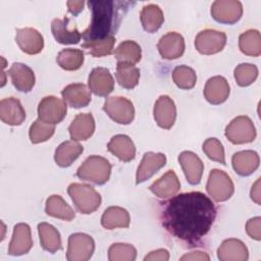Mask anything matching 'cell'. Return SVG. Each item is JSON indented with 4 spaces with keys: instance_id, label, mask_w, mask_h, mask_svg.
<instances>
[{
    "instance_id": "obj_1",
    "label": "cell",
    "mask_w": 261,
    "mask_h": 261,
    "mask_svg": "<svg viewBox=\"0 0 261 261\" xmlns=\"http://www.w3.org/2000/svg\"><path fill=\"white\" fill-rule=\"evenodd\" d=\"M215 217L216 208L210 198L201 192H189L165 203L161 222L173 237L195 243L208 233Z\"/></svg>"
},
{
    "instance_id": "obj_2",
    "label": "cell",
    "mask_w": 261,
    "mask_h": 261,
    "mask_svg": "<svg viewBox=\"0 0 261 261\" xmlns=\"http://www.w3.org/2000/svg\"><path fill=\"white\" fill-rule=\"evenodd\" d=\"M92 10L90 25L82 34L84 43H93L111 36L114 24L117 23L115 3L110 0H91L88 2Z\"/></svg>"
},
{
    "instance_id": "obj_3",
    "label": "cell",
    "mask_w": 261,
    "mask_h": 261,
    "mask_svg": "<svg viewBox=\"0 0 261 261\" xmlns=\"http://www.w3.org/2000/svg\"><path fill=\"white\" fill-rule=\"evenodd\" d=\"M76 209L83 214H90L96 211L101 204L100 194L90 185L70 184L67 189Z\"/></svg>"
},
{
    "instance_id": "obj_4",
    "label": "cell",
    "mask_w": 261,
    "mask_h": 261,
    "mask_svg": "<svg viewBox=\"0 0 261 261\" xmlns=\"http://www.w3.org/2000/svg\"><path fill=\"white\" fill-rule=\"evenodd\" d=\"M111 164L101 156L93 155L88 157L76 171L77 177L96 185L105 184L110 176Z\"/></svg>"
},
{
    "instance_id": "obj_5",
    "label": "cell",
    "mask_w": 261,
    "mask_h": 261,
    "mask_svg": "<svg viewBox=\"0 0 261 261\" xmlns=\"http://www.w3.org/2000/svg\"><path fill=\"white\" fill-rule=\"evenodd\" d=\"M206 190L214 201L223 202L232 196L234 187L228 174L215 168L212 169L209 173Z\"/></svg>"
},
{
    "instance_id": "obj_6",
    "label": "cell",
    "mask_w": 261,
    "mask_h": 261,
    "mask_svg": "<svg viewBox=\"0 0 261 261\" xmlns=\"http://www.w3.org/2000/svg\"><path fill=\"white\" fill-rule=\"evenodd\" d=\"M225 137L237 145L251 143L256 138V128L248 116L241 115L233 118L226 126Z\"/></svg>"
},
{
    "instance_id": "obj_7",
    "label": "cell",
    "mask_w": 261,
    "mask_h": 261,
    "mask_svg": "<svg viewBox=\"0 0 261 261\" xmlns=\"http://www.w3.org/2000/svg\"><path fill=\"white\" fill-rule=\"evenodd\" d=\"M95 250L93 238L87 233L75 232L68 238L66 258L68 261H87Z\"/></svg>"
},
{
    "instance_id": "obj_8",
    "label": "cell",
    "mask_w": 261,
    "mask_h": 261,
    "mask_svg": "<svg viewBox=\"0 0 261 261\" xmlns=\"http://www.w3.org/2000/svg\"><path fill=\"white\" fill-rule=\"evenodd\" d=\"M103 110L112 120L120 124H128L135 117L134 105L124 97L113 96L107 98L104 103Z\"/></svg>"
},
{
    "instance_id": "obj_9",
    "label": "cell",
    "mask_w": 261,
    "mask_h": 261,
    "mask_svg": "<svg viewBox=\"0 0 261 261\" xmlns=\"http://www.w3.org/2000/svg\"><path fill=\"white\" fill-rule=\"evenodd\" d=\"M66 112V103L55 96L44 97L38 106L39 119L50 124L60 122L65 117Z\"/></svg>"
},
{
    "instance_id": "obj_10",
    "label": "cell",
    "mask_w": 261,
    "mask_h": 261,
    "mask_svg": "<svg viewBox=\"0 0 261 261\" xmlns=\"http://www.w3.org/2000/svg\"><path fill=\"white\" fill-rule=\"evenodd\" d=\"M226 44V35L215 30L201 31L195 39V47L205 55H211L220 52Z\"/></svg>"
},
{
    "instance_id": "obj_11",
    "label": "cell",
    "mask_w": 261,
    "mask_h": 261,
    "mask_svg": "<svg viewBox=\"0 0 261 261\" xmlns=\"http://www.w3.org/2000/svg\"><path fill=\"white\" fill-rule=\"evenodd\" d=\"M243 14V5L238 0H217L211 6L212 17L221 23H236Z\"/></svg>"
},
{
    "instance_id": "obj_12",
    "label": "cell",
    "mask_w": 261,
    "mask_h": 261,
    "mask_svg": "<svg viewBox=\"0 0 261 261\" xmlns=\"http://www.w3.org/2000/svg\"><path fill=\"white\" fill-rule=\"evenodd\" d=\"M154 119L157 124L165 129H169L176 118V107L173 100L166 96H160L154 105Z\"/></svg>"
},
{
    "instance_id": "obj_13",
    "label": "cell",
    "mask_w": 261,
    "mask_h": 261,
    "mask_svg": "<svg viewBox=\"0 0 261 261\" xmlns=\"http://www.w3.org/2000/svg\"><path fill=\"white\" fill-rule=\"evenodd\" d=\"M89 89L97 96L106 97L114 89V80L105 67L94 68L88 79Z\"/></svg>"
},
{
    "instance_id": "obj_14",
    "label": "cell",
    "mask_w": 261,
    "mask_h": 261,
    "mask_svg": "<svg viewBox=\"0 0 261 261\" xmlns=\"http://www.w3.org/2000/svg\"><path fill=\"white\" fill-rule=\"evenodd\" d=\"M162 58L172 60L180 57L185 51V40L175 32H169L162 36L157 45Z\"/></svg>"
},
{
    "instance_id": "obj_15",
    "label": "cell",
    "mask_w": 261,
    "mask_h": 261,
    "mask_svg": "<svg viewBox=\"0 0 261 261\" xmlns=\"http://www.w3.org/2000/svg\"><path fill=\"white\" fill-rule=\"evenodd\" d=\"M166 163V157L163 153L147 152L144 154L136 174V182L141 184L149 179Z\"/></svg>"
},
{
    "instance_id": "obj_16",
    "label": "cell",
    "mask_w": 261,
    "mask_h": 261,
    "mask_svg": "<svg viewBox=\"0 0 261 261\" xmlns=\"http://www.w3.org/2000/svg\"><path fill=\"white\" fill-rule=\"evenodd\" d=\"M32 247L33 240L30 226L27 223H17L13 228L8 254L12 256H20L27 254Z\"/></svg>"
},
{
    "instance_id": "obj_17",
    "label": "cell",
    "mask_w": 261,
    "mask_h": 261,
    "mask_svg": "<svg viewBox=\"0 0 261 261\" xmlns=\"http://www.w3.org/2000/svg\"><path fill=\"white\" fill-rule=\"evenodd\" d=\"M15 41L21 51L30 55L40 53L44 47V40L42 35L33 28L17 29Z\"/></svg>"
},
{
    "instance_id": "obj_18",
    "label": "cell",
    "mask_w": 261,
    "mask_h": 261,
    "mask_svg": "<svg viewBox=\"0 0 261 261\" xmlns=\"http://www.w3.org/2000/svg\"><path fill=\"white\" fill-rule=\"evenodd\" d=\"M178 162L185 172L186 178L191 185H198L204 170L202 160L191 151H184L178 156Z\"/></svg>"
},
{
    "instance_id": "obj_19",
    "label": "cell",
    "mask_w": 261,
    "mask_h": 261,
    "mask_svg": "<svg viewBox=\"0 0 261 261\" xmlns=\"http://www.w3.org/2000/svg\"><path fill=\"white\" fill-rule=\"evenodd\" d=\"M229 85L227 81L220 75L210 77L204 88V96L206 100L214 105L221 104L229 96Z\"/></svg>"
},
{
    "instance_id": "obj_20",
    "label": "cell",
    "mask_w": 261,
    "mask_h": 261,
    "mask_svg": "<svg viewBox=\"0 0 261 261\" xmlns=\"http://www.w3.org/2000/svg\"><path fill=\"white\" fill-rule=\"evenodd\" d=\"M0 118L9 125H19L25 119V111L19 100L9 97L0 102Z\"/></svg>"
},
{
    "instance_id": "obj_21",
    "label": "cell",
    "mask_w": 261,
    "mask_h": 261,
    "mask_svg": "<svg viewBox=\"0 0 261 261\" xmlns=\"http://www.w3.org/2000/svg\"><path fill=\"white\" fill-rule=\"evenodd\" d=\"M217 257L220 261H246L249 258V252L242 241L228 239L219 246Z\"/></svg>"
},
{
    "instance_id": "obj_22",
    "label": "cell",
    "mask_w": 261,
    "mask_h": 261,
    "mask_svg": "<svg viewBox=\"0 0 261 261\" xmlns=\"http://www.w3.org/2000/svg\"><path fill=\"white\" fill-rule=\"evenodd\" d=\"M13 86L20 92H30L35 86V73L23 63H13L8 70Z\"/></svg>"
},
{
    "instance_id": "obj_23",
    "label": "cell",
    "mask_w": 261,
    "mask_h": 261,
    "mask_svg": "<svg viewBox=\"0 0 261 261\" xmlns=\"http://www.w3.org/2000/svg\"><path fill=\"white\" fill-rule=\"evenodd\" d=\"M150 191L161 199L173 197L180 189L179 180L173 170H168L150 186Z\"/></svg>"
},
{
    "instance_id": "obj_24",
    "label": "cell",
    "mask_w": 261,
    "mask_h": 261,
    "mask_svg": "<svg viewBox=\"0 0 261 261\" xmlns=\"http://www.w3.org/2000/svg\"><path fill=\"white\" fill-rule=\"evenodd\" d=\"M63 101L73 108L87 106L91 101V90L84 84H70L61 92Z\"/></svg>"
},
{
    "instance_id": "obj_25",
    "label": "cell",
    "mask_w": 261,
    "mask_h": 261,
    "mask_svg": "<svg viewBox=\"0 0 261 261\" xmlns=\"http://www.w3.org/2000/svg\"><path fill=\"white\" fill-rule=\"evenodd\" d=\"M70 138L74 141L89 139L95 130V120L91 113H80L71 121L69 127Z\"/></svg>"
},
{
    "instance_id": "obj_26",
    "label": "cell",
    "mask_w": 261,
    "mask_h": 261,
    "mask_svg": "<svg viewBox=\"0 0 261 261\" xmlns=\"http://www.w3.org/2000/svg\"><path fill=\"white\" fill-rule=\"evenodd\" d=\"M232 167L234 171L242 175L247 176L252 174L259 166V155L252 150L240 151L233 154L231 158Z\"/></svg>"
},
{
    "instance_id": "obj_27",
    "label": "cell",
    "mask_w": 261,
    "mask_h": 261,
    "mask_svg": "<svg viewBox=\"0 0 261 261\" xmlns=\"http://www.w3.org/2000/svg\"><path fill=\"white\" fill-rule=\"evenodd\" d=\"M107 148L109 152L124 162L133 160L136 156V147L130 138L125 135H116L111 138Z\"/></svg>"
},
{
    "instance_id": "obj_28",
    "label": "cell",
    "mask_w": 261,
    "mask_h": 261,
    "mask_svg": "<svg viewBox=\"0 0 261 261\" xmlns=\"http://www.w3.org/2000/svg\"><path fill=\"white\" fill-rule=\"evenodd\" d=\"M68 18H55L51 23V31L55 40L60 44H77L81 41L82 34L74 27L68 29Z\"/></svg>"
},
{
    "instance_id": "obj_29",
    "label": "cell",
    "mask_w": 261,
    "mask_h": 261,
    "mask_svg": "<svg viewBox=\"0 0 261 261\" xmlns=\"http://www.w3.org/2000/svg\"><path fill=\"white\" fill-rule=\"evenodd\" d=\"M83 146L74 140L61 143L55 150L54 159L60 167L70 166L74 160L83 153Z\"/></svg>"
},
{
    "instance_id": "obj_30",
    "label": "cell",
    "mask_w": 261,
    "mask_h": 261,
    "mask_svg": "<svg viewBox=\"0 0 261 261\" xmlns=\"http://www.w3.org/2000/svg\"><path fill=\"white\" fill-rule=\"evenodd\" d=\"M129 214L128 212L117 206H111L107 208L101 218V224L106 229H114L117 227H128L129 225Z\"/></svg>"
},
{
    "instance_id": "obj_31",
    "label": "cell",
    "mask_w": 261,
    "mask_h": 261,
    "mask_svg": "<svg viewBox=\"0 0 261 261\" xmlns=\"http://www.w3.org/2000/svg\"><path fill=\"white\" fill-rule=\"evenodd\" d=\"M45 211L49 216L66 221L72 220L75 216L72 208L59 195H52L47 199Z\"/></svg>"
},
{
    "instance_id": "obj_32",
    "label": "cell",
    "mask_w": 261,
    "mask_h": 261,
    "mask_svg": "<svg viewBox=\"0 0 261 261\" xmlns=\"http://www.w3.org/2000/svg\"><path fill=\"white\" fill-rule=\"evenodd\" d=\"M38 231L40 243L44 250L55 253L61 249L60 233L53 225L47 222H41L38 224Z\"/></svg>"
},
{
    "instance_id": "obj_33",
    "label": "cell",
    "mask_w": 261,
    "mask_h": 261,
    "mask_svg": "<svg viewBox=\"0 0 261 261\" xmlns=\"http://www.w3.org/2000/svg\"><path fill=\"white\" fill-rule=\"evenodd\" d=\"M144 30L148 33H154L160 29L164 21V15L161 8L156 4L145 5L140 14Z\"/></svg>"
},
{
    "instance_id": "obj_34",
    "label": "cell",
    "mask_w": 261,
    "mask_h": 261,
    "mask_svg": "<svg viewBox=\"0 0 261 261\" xmlns=\"http://www.w3.org/2000/svg\"><path fill=\"white\" fill-rule=\"evenodd\" d=\"M116 81L125 89H134L140 80V70L134 64L118 62L116 65Z\"/></svg>"
},
{
    "instance_id": "obj_35",
    "label": "cell",
    "mask_w": 261,
    "mask_h": 261,
    "mask_svg": "<svg viewBox=\"0 0 261 261\" xmlns=\"http://www.w3.org/2000/svg\"><path fill=\"white\" fill-rule=\"evenodd\" d=\"M241 51L249 56L257 57L261 54V36L257 30H248L239 38Z\"/></svg>"
},
{
    "instance_id": "obj_36",
    "label": "cell",
    "mask_w": 261,
    "mask_h": 261,
    "mask_svg": "<svg viewBox=\"0 0 261 261\" xmlns=\"http://www.w3.org/2000/svg\"><path fill=\"white\" fill-rule=\"evenodd\" d=\"M114 56L118 60V62L135 64L141 60V47L135 41H123L114 50Z\"/></svg>"
},
{
    "instance_id": "obj_37",
    "label": "cell",
    "mask_w": 261,
    "mask_h": 261,
    "mask_svg": "<svg viewBox=\"0 0 261 261\" xmlns=\"http://www.w3.org/2000/svg\"><path fill=\"white\" fill-rule=\"evenodd\" d=\"M56 61L65 70H76L84 63V52L80 49H63L58 53Z\"/></svg>"
},
{
    "instance_id": "obj_38",
    "label": "cell",
    "mask_w": 261,
    "mask_h": 261,
    "mask_svg": "<svg viewBox=\"0 0 261 261\" xmlns=\"http://www.w3.org/2000/svg\"><path fill=\"white\" fill-rule=\"evenodd\" d=\"M172 79L179 89L190 90L196 85L197 74L193 68L187 65H179L173 69Z\"/></svg>"
},
{
    "instance_id": "obj_39",
    "label": "cell",
    "mask_w": 261,
    "mask_h": 261,
    "mask_svg": "<svg viewBox=\"0 0 261 261\" xmlns=\"http://www.w3.org/2000/svg\"><path fill=\"white\" fill-rule=\"evenodd\" d=\"M54 132H55L54 124L44 122L38 118L31 125L29 136L33 144H39L49 140L53 136Z\"/></svg>"
},
{
    "instance_id": "obj_40",
    "label": "cell",
    "mask_w": 261,
    "mask_h": 261,
    "mask_svg": "<svg viewBox=\"0 0 261 261\" xmlns=\"http://www.w3.org/2000/svg\"><path fill=\"white\" fill-rule=\"evenodd\" d=\"M137 257V250L130 244L115 243L108 250L110 261H134Z\"/></svg>"
},
{
    "instance_id": "obj_41",
    "label": "cell",
    "mask_w": 261,
    "mask_h": 261,
    "mask_svg": "<svg viewBox=\"0 0 261 261\" xmlns=\"http://www.w3.org/2000/svg\"><path fill=\"white\" fill-rule=\"evenodd\" d=\"M115 44V37L113 35L108 36L107 38L96 41L93 43H88L85 44L83 43L82 46L83 48L88 49L89 53L94 56V57H102V56H107L112 53L113 47Z\"/></svg>"
},
{
    "instance_id": "obj_42",
    "label": "cell",
    "mask_w": 261,
    "mask_h": 261,
    "mask_svg": "<svg viewBox=\"0 0 261 261\" xmlns=\"http://www.w3.org/2000/svg\"><path fill=\"white\" fill-rule=\"evenodd\" d=\"M258 76V68L251 63H242L234 69V79L241 87H247L255 82Z\"/></svg>"
},
{
    "instance_id": "obj_43",
    "label": "cell",
    "mask_w": 261,
    "mask_h": 261,
    "mask_svg": "<svg viewBox=\"0 0 261 261\" xmlns=\"http://www.w3.org/2000/svg\"><path fill=\"white\" fill-rule=\"evenodd\" d=\"M203 151L213 161L225 165V155L222 144L216 138H209L203 143Z\"/></svg>"
},
{
    "instance_id": "obj_44",
    "label": "cell",
    "mask_w": 261,
    "mask_h": 261,
    "mask_svg": "<svg viewBox=\"0 0 261 261\" xmlns=\"http://www.w3.org/2000/svg\"><path fill=\"white\" fill-rule=\"evenodd\" d=\"M246 231L252 239L256 241H260L261 240V217L257 216V217L251 218L246 224Z\"/></svg>"
},
{
    "instance_id": "obj_45",
    "label": "cell",
    "mask_w": 261,
    "mask_h": 261,
    "mask_svg": "<svg viewBox=\"0 0 261 261\" xmlns=\"http://www.w3.org/2000/svg\"><path fill=\"white\" fill-rule=\"evenodd\" d=\"M169 259V253L165 249H158L150 252L147 256H145V261H167Z\"/></svg>"
},
{
    "instance_id": "obj_46",
    "label": "cell",
    "mask_w": 261,
    "mask_h": 261,
    "mask_svg": "<svg viewBox=\"0 0 261 261\" xmlns=\"http://www.w3.org/2000/svg\"><path fill=\"white\" fill-rule=\"evenodd\" d=\"M180 260H210V257L207 253L201 252V251H196V252H191L188 254H185L182 257H180Z\"/></svg>"
},
{
    "instance_id": "obj_47",
    "label": "cell",
    "mask_w": 261,
    "mask_h": 261,
    "mask_svg": "<svg viewBox=\"0 0 261 261\" xmlns=\"http://www.w3.org/2000/svg\"><path fill=\"white\" fill-rule=\"evenodd\" d=\"M67 7L70 13H72L73 15L79 14L84 7L85 2L83 0H79V1H67Z\"/></svg>"
},
{
    "instance_id": "obj_48",
    "label": "cell",
    "mask_w": 261,
    "mask_h": 261,
    "mask_svg": "<svg viewBox=\"0 0 261 261\" xmlns=\"http://www.w3.org/2000/svg\"><path fill=\"white\" fill-rule=\"evenodd\" d=\"M250 196L251 199L256 202L258 205H260L261 203V196H260V178H258L256 180V182L252 186L251 192H250Z\"/></svg>"
}]
</instances>
